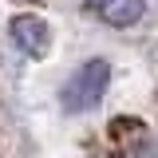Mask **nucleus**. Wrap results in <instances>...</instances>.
<instances>
[{
	"instance_id": "f257e3e1",
	"label": "nucleus",
	"mask_w": 158,
	"mask_h": 158,
	"mask_svg": "<svg viewBox=\"0 0 158 158\" xmlns=\"http://www.w3.org/2000/svg\"><path fill=\"white\" fill-rule=\"evenodd\" d=\"M107 83H111V63L107 59H87L79 63L75 71L67 75L63 91H59V103L67 115H83V111H95L103 95H107Z\"/></svg>"
},
{
	"instance_id": "f03ea898",
	"label": "nucleus",
	"mask_w": 158,
	"mask_h": 158,
	"mask_svg": "<svg viewBox=\"0 0 158 158\" xmlns=\"http://www.w3.org/2000/svg\"><path fill=\"white\" fill-rule=\"evenodd\" d=\"M12 40L24 56H44L52 48V32L40 16H16L12 20Z\"/></svg>"
},
{
	"instance_id": "7ed1b4c3",
	"label": "nucleus",
	"mask_w": 158,
	"mask_h": 158,
	"mask_svg": "<svg viewBox=\"0 0 158 158\" xmlns=\"http://www.w3.org/2000/svg\"><path fill=\"white\" fill-rule=\"evenodd\" d=\"M95 4V12L107 24H115V28H127V24H138L142 16V8H146V0H91Z\"/></svg>"
}]
</instances>
